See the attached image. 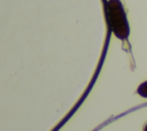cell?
I'll use <instances>...</instances> for the list:
<instances>
[{"instance_id":"3957f363","label":"cell","mask_w":147,"mask_h":131,"mask_svg":"<svg viewBox=\"0 0 147 131\" xmlns=\"http://www.w3.org/2000/svg\"><path fill=\"white\" fill-rule=\"evenodd\" d=\"M142 131H147V124L145 125V128H144V130H142Z\"/></svg>"},{"instance_id":"7a4b0ae2","label":"cell","mask_w":147,"mask_h":131,"mask_svg":"<svg viewBox=\"0 0 147 131\" xmlns=\"http://www.w3.org/2000/svg\"><path fill=\"white\" fill-rule=\"evenodd\" d=\"M137 93H138L140 97L147 99V80L142 82V83L138 86V88H137Z\"/></svg>"},{"instance_id":"6da1fadb","label":"cell","mask_w":147,"mask_h":131,"mask_svg":"<svg viewBox=\"0 0 147 131\" xmlns=\"http://www.w3.org/2000/svg\"><path fill=\"white\" fill-rule=\"evenodd\" d=\"M107 21L110 31L119 40H126L130 36V24L121 0H108L106 5Z\"/></svg>"}]
</instances>
